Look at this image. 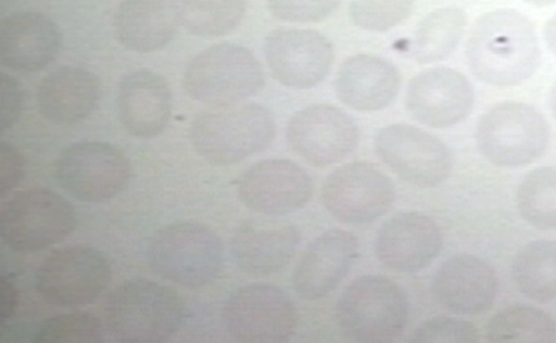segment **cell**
<instances>
[{
    "label": "cell",
    "mask_w": 556,
    "mask_h": 343,
    "mask_svg": "<svg viewBox=\"0 0 556 343\" xmlns=\"http://www.w3.org/2000/svg\"><path fill=\"white\" fill-rule=\"evenodd\" d=\"M466 59L473 76L486 86H521L541 63L534 24L514 9L484 13L470 29Z\"/></svg>",
    "instance_id": "1"
},
{
    "label": "cell",
    "mask_w": 556,
    "mask_h": 343,
    "mask_svg": "<svg viewBox=\"0 0 556 343\" xmlns=\"http://www.w3.org/2000/svg\"><path fill=\"white\" fill-rule=\"evenodd\" d=\"M276 120L260 103L211 106L190 129L193 151L213 166L226 167L266 151L276 138Z\"/></svg>",
    "instance_id": "2"
},
{
    "label": "cell",
    "mask_w": 556,
    "mask_h": 343,
    "mask_svg": "<svg viewBox=\"0 0 556 343\" xmlns=\"http://www.w3.org/2000/svg\"><path fill=\"white\" fill-rule=\"evenodd\" d=\"M342 335L362 343L392 342L409 321L404 288L386 276H362L345 288L336 306Z\"/></svg>",
    "instance_id": "3"
},
{
    "label": "cell",
    "mask_w": 556,
    "mask_h": 343,
    "mask_svg": "<svg viewBox=\"0 0 556 343\" xmlns=\"http://www.w3.org/2000/svg\"><path fill=\"white\" fill-rule=\"evenodd\" d=\"M106 318L113 334L123 342H166L181 330L186 306L172 288L137 278L112 292Z\"/></svg>",
    "instance_id": "4"
},
{
    "label": "cell",
    "mask_w": 556,
    "mask_h": 343,
    "mask_svg": "<svg viewBox=\"0 0 556 343\" xmlns=\"http://www.w3.org/2000/svg\"><path fill=\"white\" fill-rule=\"evenodd\" d=\"M148 261L152 270L167 281L184 288H203L220 277L225 246L205 224L173 223L152 237Z\"/></svg>",
    "instance_id": "5"
},
{
    "label": "cell",
    "mask_w": 556,
    "mask_h": 343,
    "mask_svg": "<svg viewBox=\"0 0 556 343\" xmlns=\"http://www.w3.org/2000/svg\"><path fill=\"white\" fill-rule=\"evenodd\" d=\"M265 86V72L255 54L235 43L213 45L195 54L184 72L188 97L208 106L245 101Z\"/></svg>",
    "instance_id": "6"
},
{
    "label": "cell",
    "mask_w": 556,
    "mask_h": 343,
    "mask_svg": "<svg viewBox=\"0 0 556 343\" xmlns=\"http://www.w3.org/2000/svg\"><path fill=\"white\" fill-rule=\"evenodd\" d=\"M549 137L543 114L521 102L495 104L476 127L481 156L500 168H520L538 162L547 152Z\"/></svg>",
    "instance_id": "7"
},
{
    "label": "cell",
    "mask_w": 556,
    "mask_h": 343,
    "mask_svg": "<svg viewBox=\"0 0 556 343\" xmlns=\"http://www.w3.org/2000/svg\"><path fill=\"white\" fill-rule=\"evenodd\" d=\"M76 227V208L51 189L14 193L0 212V237L4 245L20 253L42 252L58 245Z\"/></svg>",
    "instance_id": "8"
},
{
    "label": "cell",
    "mask_w": 556,
    "mask_h": 343,
    "mask_svg": "<svg viewBox=\"0 0 556 343\" xmlns=\"http://www.w3.org/2000/svg\"><path fill=\"white\" fill-rule=\"evenodd\" d=\"M132 177L128 157L108 142L73 143L54 162V178L70 196L86 203L111 201L126 191Z\"/></svg>",
    "instance_id": "9"
},
{
    "label": "cell",
    "mask_w": 556,
    "mask_h": 343,
    "mask_svg": "<svg viewBox=\"0 0 556 343\" xmlns=\"http://www.w3.org/2000/svg\"><path fill=\"white\" fill-rule=\"evenodd\" d=\"M111 280V263L101 251L73 245L43 258L35 272V290L49 305L81 307L96 302Z\"/></svg>",
    "instance_id": "10"
},
{
    "label": "cell",
    "mask_w": 556,
    "mask_h": 343,
    "mask_svg": "<svg viewBox=\"0 0 556 343\" xmlns=\"http://www.w3.org/2000/svg\"><path fill=\"white\" fill-rule=\"evenodd\" d=\"M223 325L238 342L281 343L298 328V312L290 295L265 282L247 283L228 296Z\"/></svg>",
    "instance_id": "11"
},
{
    "label": "cell",
    "mask_w": 556,
    "mask_h": 343,
    "mask_svg": "<svg viewBox=\"0 0 556 343\" xmlns=\"http://www.w3.org/2000/svg\"><path fill=\"white\" fill-rule=\"evenodd\" d=\"M394 182L375 164L354 162L329 174L321 187V202L332 218L350 226H365L386 216L394 206Z\"/></svg>",
    "instance_id": "12"
},
{
    "label": "cell",
    "mask_w": 556,
    "mask_h": 343,
    "mask_svg": "<svg viewBox=\"0 0 556 343\" xmlns=\"http://www.w3.org/2000/svg\"><path fill=\"white\" fill-rule=\"evenodd\" d=\"M375 152L402 181L434 188L448 180L454 158L446 143L409 124H391L379 129Z\"/></svg>",
    "instance_id": "13"
},
{
    "label": "cell",
    "mask_w": 556,
    "mask_h": 343,
    "mask_svg": "<svg viewBox=\"0 0 556 343\" xmlns=\"http://www.w3.org/2000/svg\"><path fill=\"white\" fill-rule=\"evenodd\" d=\"M288 147L309 166L326 168L345 161L359 147L361 129L351 114L332 104L301 109L286 128Z\"/></svg>",
    "instance_id": "14"
},
{
    "label": "cell",
    "mask_w": 556,
    "mask_h": 343,
    "mask_svg": "<svg viewBox=\"0 0 556 343\" xmlns=\"http://www.w3.org/2000/svg\"><path fill=\"white\" fill-rule=\"evenodd\" d=\"M334 47L315 29L280 28L265 39V58L281 86L306 91L320 86L334 64Z\"/></svg>",
    "instance_id": "15"
},
{
    "label": "cell",
    "mask_w": 556,
    "mask_h": 343,
    "mask_svg": "<svg viewBox=\"0 0 556 343\" xmlns=\"http://www.w3.org/2000/svg\"><path fill=\"white\" fill-rule=\"evenodd\" d=\"M238 196L250 211L285 217L301 211L313 196V180L300 164L266 158L252 164L237 182Z\"/></svg>",
    "instance_id": "16"
},
{
    "label": "cell",
    "mask_w": 556,
    "mask_h": 343,
    "mask_svg": "<svg viewBox=\"0 0 556 343\" xmlns=\"http://www.w3.org/2000/svg\"><path fill=\"white\" fill-rule=\"evenodd\" d=\"M405 104L415 122L446 129L469 117L475 106V91L464 74L454 68L434 67L410 79Z\"/></svg>",
    "instance_id": "17"
},
{
    "label": "cell",
    "mask_w": 556,
    "mask_h": 343,
    "mask_svg": "<svg viewBox=\"0 0 556 343\" xmlns=\"http://www.w3.org/2000/svg\"><path fill=\"white\" fill-rule=\"evenodd\" d=\"M439 224L419 212L396 213L377 231L375 251L381 265L400 275H416L443 251Z\"/></svg>",
    "instance_id": "18"
},
{
    "label": "cell",
    "mask_w": 556,
    "mask_h": 343,
    "mask_svg": "<svg viewBox=\"0 0 556 343\" xmlns=\"http://www.w3.org/2000/svg\"><path fill=\"white\" fill-rule=\"evenodd\" d=\"M359 257V242L345 230L323 232L306 246L295 266L292 285L304 301H319L340 287Z\"/></svg>",
    "instance_id": "19"
},
{
    "label": "cell",
    "mask_w": 556,
    "mask_h": 343,
    "mask_svg": "<svg viewBox=\"0 0 556 343\" xmlns=\"http://www.w3.org/2000/svg\"><path fill=\"white\" fill-rule=\"evenodd\" d=\"M433 295L455 315H480L494 306L500 292L498 276L483 258L456 255L435 271Z\"/></svg>",
    "instance_id": "20"
},
{
    "label": "cell",
    "mask_w": 556,
    "mask_h": 343,
    "mask_svg": "<svg viewBox=\"0 0 556 343\" xmlns=\"http://www.w3.org/2000/svg\"><path fill=\"white\" fill-rule=\"evenodd\" d=\"M61 48V29L42 13L16 12L0 23V62L12 72H42Z\"/></svg>",
    "instance_id": "21"
},
{
    "label": "cell",
    "mask_w": 556,
    "mask_h": 343,
    "mask_svg": "<svg viewBox=\"0 0 556 343\" xmlns=\"http://www.w3.org/2000/svg\"><path fill=\"white\" fill-rule=\"evenodd\" d=\"M118 122L130 136L152 139L165 132L173 112L167 79L151 69H138L122 78L117 89Z\"/></svg>",
    "instance_id": "22"
},
{
    "label": "cell",
    "mask_w": 556,
    "mask_h": 343,
    "mask_svg": "<svg viewBox=\"0 0 556 343\" xmlns=\"http://www.w3.org/2000/svg\"><path fill=\"white\" fill-rule=\"evenodd\" d=\"M301 245V231L291 224L245 221L232 232V262L251 277H269L285 270Z\"/></svg>",
    "instance_id": "23"
},
{
    "label": "cell",
    "mask_w": 556,
    "mask_h": 343,
    "mask_svg": "<svg viewBox=\"0 0 556 343\" xmlns=\"http://www.w3.org/2000/svg\"><path fill=\"white\" fill-rule=\"evenodd\" d=\"M402 87L400 69L376 54L361 53L341 64L334 92L351 111L376 113L390 107Z\"/></svg>",
    "instance_id": "24"
},
{
    "label": "cell",
    "mask_w": 556,
    "mask_h": 343,
    "mask_svg": "<svg viewBox=\"0 0 556 343\" xmlns=\"http://www.w3.org/2000/svg\"><path fill=\"white\" fill-rule=\"evenodd\" d=\"M101 93L97 74L84 67L62 66L39 84L38 111L58 126H73L87 120L97 111Z\"/></svg>",
    "instance_id": "25"
},
{
    "label": "cell",
    "mask_w": 556,
    "mask_h": 343,
    "mask_svg": "<svg viewBox=\"0 0 556 343\" xmlns=\"http://www.w3.org/2000/svg\"><path fill=\"white\" fill-rule=\"evenodd\" d=\"M180 26L174 0H123L113 17L118 43L137 53L165 49Z\"/></svg>",
    "instance_id": "26"
},
{
    "label": "cell",
    "mask_w": 556,
    "mask_h": 343,
    "mask_svg": "<svg viewBox=\"0 0 556 343\" xmlns=\"http://www.w3.org/2000/svg\"><path fill=\"white\" fill-rule=\"evenodd\" d=\"M468 27V17L459 8L433 10L415 29L412 52L419 64L445 61L459 47Z\"/></svg>",
    "instance_id": "27"
},
{
    "label": "cell",
    "mask_w": 556,
    "mask_h": 343,
    "mask_svg": "<svg viewBox=\"0 0 556 343\" xmlns=\"http://www.w3.org/2000/svg\"><path fill=\"white\" fill-rule=\"evenodd\" d=\"M513 278L521 295L530 301H556V241L539 240L516 253Z\"/></svg>",
    "instance_id": "28"
},
{
    "label": "cell",
    "mask_w": 556,
    "mask_h": 343,
    "mask_svg": "<svg viewBox=\"0 0 556 343\" xmlns=\"http://www.w3.org/2000/svg\"><path fill=\"white\" fill-rule=\"evenodd\" d=\"M181 26L195 37L213 39L236 31L245 18L248 0H176Z\"/></svg>",
    "instance_id": "29"
},
{
    "label": "cell",
    "mask_w": 556,
    "mask_h": 343,
    "mask_svg": "<svg viewBox=\"0 0 556 343\" xmlns=\"http://www.w3.org/2000/svg\"><path fill=\"white\" fill-rule=\"evenodd\" d=\"M485 335L494 343H553L556 321L538 307L515 306L491 318Z\"/></svg>",
    "instance_id": "30"
},
{
    "label": "cell",
    "mask_w": 556,
    "mask_h": 343,
    "mask_svg": "<svg viewBox=\"0 0 556 343\" xmlns=\"http://www.w3.org/2000/svg\"><path fill=\"white\" fill-rule=\"evenodd\" d=\"M516 205L531 227L556 230V167L535 168L526 174L516 192Z\"/></svg>",
    "instance_id": "31"
},
{
    "label": "cell",
    "mask_w": 556,
    "mask_h": 343,
    "mask_svg": "<svg viewBox=\"0 0 556 343\" xmlns=\"http://www.w3.org/2000/svg\"><path fill=\"white\" fill-rule=\"evenodd\" d=\"M104 340L101 318L92 313H62L47 318L35 331L37 343H98Z\"/></svg>",
    "instance_id": "32"
},
{
    "label": "cell",
    "mask_w": 556,
    "mask_h": 343,
    "mask_svg": "<svg viewBox=\"0 0 556 343\" xmlns=\"http://www.w3.org/2000/svg\"><path fill=\"white\" fill-rule=\"evenodd\" d=\"M415 0H350V16L356 27L387 33L410 16Z\"/></svg>",
    "instance_id": "33"
},
{
    "label": "cell",
    "mask_w": 556,
    "mask_h": 343,
    "mask_svg": "<svg viewBox=\"0 0 556 343\" xmlns=\"http://www.w3.org/2000/svg\"><path fill=\"white\" fill-rule=\"evenodd\" d=\"M480 332L473 322L462 318L437 316L421 322L412 334L415 343H475Z\"/></svg>",
    "instance_id": "34"
},
{
    "label": "cell",
    "mask_w": 556,
    "mask_h": 343,
    "mask_svg": "<svg viewBox=\"0 0 556 343\" xmlns=\"http://www.w3.org/2000/svg\"><path fill=\"white\" fill-rule=\"evenodd\" d=\"M342 0H267L271 16L285 23H321L339 9Z\"/></svg>",
    "instance_id": "35"
},
{
    "label": "cell",
    "mask_w": 556,
    "mask_h": 343,
    "mask_svg": "<svg viewBox=\"0 0 556 343\" xmlns=\"http://www.w3.org/2000/svg\"><path fill=\"white\" fill-rule=\"evenodd\" d=\"M24 89L17 78L0 73V128L2 134L14 127L22 116Z\"/></svg>",
    "instance_id": "36"
},
{
    "label": "cell",
    "mask_w": 556,
    "mask_h": 343,
    "mask_svg": "<svg viewBox=\"0 0 556 343\" xmlns=\"http://www.w3.org/2000/svg\"><path fill=\"white\" fill-rule=\"evenodd\" d=\"M26 173L22 152L9 142H0V198L7 199L16 191Z\"/></svg>",
    "instance_id": "37"
},
{
    "label": "cell",
    "mask_w": 556,
    "mask_h": 343,
    "mask_svg": "<svg viewBox=\"0 0 556 343\" xmlns=\"http://www.w3.org/2000/svg\"><path fill=\"white\" fill-rule=\"evenodd\" d=\"M18 307V290L16 283L7 275L0 277V327L8 328Z\"/></svg>",
    "instance_id": "38"
},
{
    "label": "cell",
    "mask_w": 556,
    "mask_h": 343,
    "mask_svg": "<svg viewBox=\"0 0 556 343\" xmlns=\"http://www.w3.org/2000/svg\"><path fill=\"white\" fill-rule=\"evenodd\" d=\"M544 39L551 53L556 58V14L548 20L547 24H545Z\"/></svg>",
    "instance_id": "39"
},
{
    "label": "cell",
    "mask_w": 556,
    "mask_h": 343,
    "mask_svg": "<svg viewBox=\"0 0 556 343\" xmlns=\"http://www.w3.org/2000/svg\"><path fill=\"white\" fill-rule=\"evenodd\" d=\"M548 103L551 114H553L554 120L556 122V82L554 84V87L551 88Z\"/></svg>",
    "instance_id": "40"
},
{
    "label": "cell",
    "mask_w": 556,
    "mask_h": 343,
    "mask_svg": "<svg viewBox=\"0 0 556 343\" xmlns=\"http://www.w3.org/2000/svg\"><path fill=\"white\" fill-rule=\"evenodd\" d=\"M525 2L535 8H547L556 4V0H525Z\"/></svg>",
    "instance_id": "41"
}]
</instances>
